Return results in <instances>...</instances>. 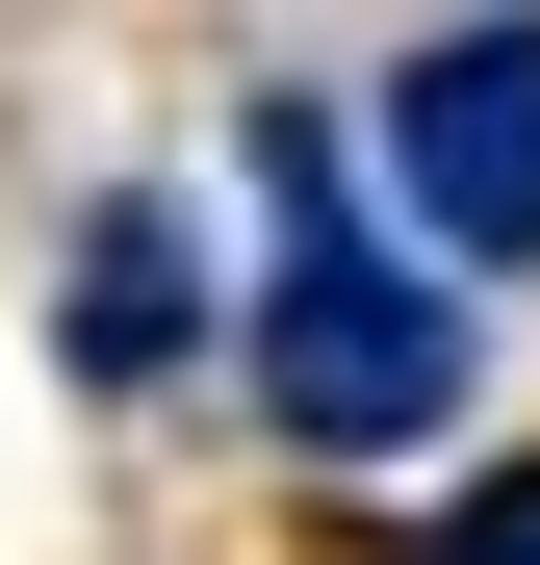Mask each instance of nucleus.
<instances>
[{
    "mask_svg": "<svg viewBox=\"0 0 540 565\" xmlns=\"http://www.w3.org/2000/svg\"><path fill=\"white\" fill-rule=\"evenodd\" d=\"M232 309H257V282H207L180 180H104V206H77V257H52V360H77V386H180Z\"/></svg>",
    "mask_w": 540,
    "mask_h": 565,
    "instance_id": "obj_3",
    "label": "nucleus"
},
{
    "mask_svg": "<svg viewBox=\"0 0 540 565\" xmlns=\"http://www.w3.org/2000/svg\"><path fill=\"white\" fill-rule=\"evenodd\" d=\"M412 565H540V462H515V489H464V514H437Z\"/></svg>",
    "mask_w": 540,
    "mask_h": 565,
    "instance_id": "obj_4",
    "label": "nucleus"
},
{
    "mask_svg": "<svg viewBox=\"0 0 540 565\" xmlns=\"http://www.w3.org/2000/svg\"><path fill=\"white\" fill-rule=\"evenodd\" d=\"M360 154H387V232H437L464 282H540V26L515 0H437L360 104Z\"/></svg>",
    "mask_w": 540,
    "mask_h": 565,
    "instance_id": "obj_2",
    "label": "nucleus"
},
{
    "mask_svg": "<svg viewBox=\"0 0 540 565\" xmlns=\"http://www.w3.org/2000/svg\"><path fill=\"white\" fill-rule=\"evenodd\" d=\"M257 180H284V257H257V309H232L257 437L284 462H437L464 437V257L437 232H360L309 129H257Z\"/></svg>",
    "mask_w": 540,
    "mask_h": 565,
    "instance_id": "obj_1",
    "label": "nucleus"
}]
</instances>
